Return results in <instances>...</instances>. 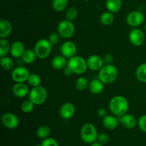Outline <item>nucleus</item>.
<instances>
[{
  "mask_svg": "<svg viewBox=\"0 0 146 146\" xmlns=\"http://www.w3.org/2000/svg\"><path fill=\"white\" fill-rule=\"evenodd\" d=\"M80 136L81 140L85 143L91 144L97 141L98 133L94 124L87 123L84 124L81 128L80 131Z\"/></svg>",
  "mask_w": 146,
  "mask_h": 146,
  "instance_id": "obj_3",
  "label": "nucleus"
},
{
  "mask_svg": "<svg viewBox=\"0 0 146 146\" xmlns=\"http://www.w3.org/2000/svg\"><path fill=\"white\" fill-rule=\"evenodd\" d=\"M27 83H28L29 85L32 87H36L38 86H41V77L36 74H30L29 76L27 79Z\"/></svg>",
  "mask_w": 146,
  "mask_h": 146,
  "instance_id": "obj_31",
  "label": "nucleus"
},
{
  "mask_svg": "<svg viewBox=\"0 0 146 146\" xmlns=\"http://www.w3.org/2000/svg\"><path fill=\"white\" fill-rule=\"evenodd\" d=\"M51 128L46 125H41L38 127L36 130V135L38 138H41V139H45V138H48V136L51 134Z\"/></svg>",
  "mask_w": 146,
  "mask_h": 146,
  "instance_id": "obj_29",
  "label": "nucleus"
},
{
  "mask_svg": "<svg viewBox=\"0 0 146 146\" xmlns=\"http://www.w3.org/2000/svg\"><path fill=\"white\" fill-rule=\"evenodd\" d=\"M1 123L5 128L13 130L17 128L19 125V118L14 113L11 112L5 113L1 116Z\"/></svg>",
  "mask_w": 146,
  "mask_h": 146,
  "instance_id": "obj_11",
  "label": "nucleus"
},
{
  "mask_svg": "<svg viewBox=\"0 0 146 146\" xmlns=\"http://www.w3.org/2000/svg\"><path fill=\"white\" fill-rule=\"evenodd\" d=\"M11 49V44L7 38L0 39V57L5 56Z\"/></svg>",
  "mask_w": 146,
  "mask_h": 146,
  "instance_id": "obj_27",
  "label": "nucleus"
},
{
  "mask_svg": "<svg viewBox=\"0 0 146 146\" xmlns=\"http://www.w3.org/2000/svg\"><path fill=\"white\" fill-rule=\"evenodd\" d=\"M37 58L36 54L35 51L33 49H26L24 54L21 56L23 61L26 64H31L36 61V58Z\"/></svg>",
  "mask_w": 146,
  "mask_h": 146,
  "instance_id": "obj_23",
  "label": "nucleus"
},
{
  "mask_svg": "<svg viewBox=\"0 0 146 146\" xmlns=\"http://www.w3.org/2000/svg\"><path fill=\"white\" fill-rule=\"evenodd\" d=\"M145 33H146V23H145Z\"/></svg>",
  "mask_w": 146,
  "mask_h": 146,
  "instance_id": "obj_43",
  "label": "nucleus"
},
{
  "mask_svg": "<svg viewBox=\"0 0 146 146\" xmlns=\"http://www.w3.org/2000/svg\"><path fill=\"white\" fill-rule=\"evenodd\" d=\"M84 1H90V0H84Z\"/></svg>",
  "mask_w": 146,
  "mask_h": 146,
  "instance_id": "obj_44",
  "label": "nucleus"
},
{
  "mask_svg": "<svg viewBox=\"0 0 146 146\" xmlns=\"http://www.w3.org/2000/svg\"><path fill=\"white\" fill-rule=\"evenodd\" d=\"M108 107L113 115L120 117L127 113L129 108V103L125 97L117 95L110 100Z\"/></svg>",
  "mask_w": 146,
  "mask_h": 146,
  "instance_id": "obj_1",
  "label": "nucleus"
},
{
  "mask_svg": "<svg viewBox=\"0 0 146 146\" xmlns=\"http://www.w3.org/2000/svg\"><path fill=\"white\" fill-rule=\"evenodd\" d=\"M66 58L61 54V55H57L54 56L51 60V66L55 70H63L67 66Z\"/></svg>",
  "mask_w": 146,
  "mask_h": 146,
  "instance_id": "obj_21",
  "label": "nucleus"
},
{
  "mask_svg": "<svg viewBox=\"0 0 146 146\" xmlns=\"http://www.w3.org/2000/svg\"><path fill=\"white\" fill-rule=\"evenodd\" d=\"M35 146H42V145L41 144H38V145H36Z\"/></svg>",
  "mask_w": 146,
  "mask_h": 146,
  "instance_id": "obj_42",
  "label": "nucleus"
},
{
  "mask_svg": "<svg viewBox=\"0 0 146 146\" xmlns=\"http://www.w3.org/2000/svg\"><path fill=\"white\" fill-rule=\"evenodd\" d=\"M61 53L66 58H70L76 55L77 47L75 43L71 41H66L61 46Z\"/></svg>",
  "mask_w": 146,
  "mask_h": 146,
  "instance_id": "obj_13",
  "label": "nucleus"
},
{
  "mask_svg": "<svg viewBox=\"0 0 146 146\" xmlns=\"http://www.w3.org/2000/svg\"><path fill=\"white\" fill-rule=\"evenodd\" d=\"M119 119L118 117L115 115H107L106 116L103 118L102 124L106 129L114 130L118 127L119 124Z\"/></svg>",
  "mask_w": 146,
  "mask_h": 146,
  "instance_id": "obj_18",
  "label": "nucleus"
},
{
  "mask_svg": "<svg viewBox=\"0 0 146 146\" xmlns=\"http://www.w3.org/2000/svg\"><path fill=\"white\" fill-rule=\"evenodd\" d=\"M125 21L130 27L137 28L143 24L145 16L141 11H132L128 14Z\"/></svg>",
  "mask_w": 146,
  "mask_h": 146,
  "instance_id": "obj_9",
  "label": "nucleus"
},
{
  "mask_svg": "<svg viewBox=\"0 0 146 146\" xmlns=\"http://www.w3.org/2000/svg\"><path fill=\"white\" fill-rule=\"evenodd\" d=\"M91 146H103V144H101V143L98 142V141H96V142L93 143L91 144Z\"/></svg>",
  "mask_w": 146,
  "mask_h": 146,
  "instance_id": "obj_41",
  "label": "nucleus"
},
{
  "mask_svg": "<svg viewBox=\"0 0 146 146\" xmlns=\"http://www.w3.org/2000/svg\"><path fill=\"white\" fill-rule=\"evenodd\" d=\"M52 46L48 39L41 38L36 43L34 46V51L36 54L37 58L44 59L48 57L52 51Z\"/></svg>",
  "mask_w": 146,
  "mask_h": 146,
  "instance_id": "obj_5",
  "label": "nucleus"
},
{
  "mask_svg": "<svg viewBox=\"0 0 146 146\" xmlns=\"http://www.w3.org/2000/svg\"><path fill=\"white\" fill-rule=\"evenodd\" d=\"M12 31V24L5 19H0V38H6Z\"/></svg>",
  "mask_w": 146,
  "mask_h": 146,
  "instance_id": "obj_19",
  "label": "nucleus"
},
{
  "mask_svg": "<svg viewBox=\"0 0 146 146\" xmlns=\"http://www.w3.org/2000/svg\"><path fill=\"white\" fill-rule=\"evenodd\" d=\"M88 84H89V82L86 77L80 76L76 81V88L78 91H84L87 88H88Z\"/></svg>",
  "mask_w": 146,
  "mask_h": 146,
  "instance_id": "obj_30",
  "label": "nucleus"
},
{
  "mask_svg": "<svg viewBox=\"0 0 146 146\" xmlns=\"http://www.w3.org/2000/svg\"><path fill=\"white\" fill-rule=\"evenodd\" d=\"M97 141H98V142L103 144V145L106 144L109 141V136L106 133H101L98 134Z\"/></svg>",
  "mask_w": 146,
  "mask_h": 146,
  "instance_id": "obj_37",
  "label": "nucleus"
},
{
  "mask_svg": "<svg viewBox=\"0 0 146 146\" xmlns=\"http://www.w3.org/2000/svg\"><path fill=\"white\" fill-rule=\"evenodd\" d=\"M30 71L23 66H19L12 70L11 74V78L15 83H25L30 75Z\"/></svg>",
  "mask_w": 146,
  "mask_h": 146,
  "instance_id": "obj_8",
  "label": "nucleus"
},
{
  "mask_svg": "<svg viewBox=\"0 0 146 146\" xmlns=\"http://www.w3.org/2000/svg\"><path fill=\"white\" fill-rule=\"evenodd\" d=\"M35 106V104L31 100H26L21 104V110L25 113H30L34 111Z\"/></svg>",
  "mask_w": 146,
  "mask_h": 146,
  "instance_id": "obj_32",
  "label": "nucleus"
},
{
  "mask_svg": "<svg viewBox=\"0 0 146 146\" xmlns=\"http://www.w3.org/2000/svg\"><path fill=\"white\" fill-rule=\"evenodd\" d=\"M118 119L120 123L127 129H133L138 124V121L135 117L129 113H125L122 116L118 117Z\"/></svg>",
  "mask_w": 146,
  "mask_h": 146,
  "instance_id": "obj_16",
  "label": "nucleus"
},
{
  "mask_svg": "<svg viewBox=\"0 0 146 146\" xmlns=\"http://www.w3.org/2000/svg\"><path fill=\"white\" fill-rule=\"evenodd\" d=\"M118 71L116 67L113 64H105L98 71V78L104 84H113L117 79Z\"/></svg>",
  "mask_w": 146,
  "mask_h": 146,
  "instance_id": "obj_2",
  "label": "nucleus"
},
{
  "mask_svg": "<svg viewBox=\"0 0 146 146\" xmlns=\"http://www.w3.org/2000/svg\"><path fill=\"white\" fill-rule=\"evenodd\" d=\"M122 5V0H106V7L108 11L113 14L118 12L121 9Z\"/></svg>",
  "mask_w": 146,
  "mask_h": 146,
  "instance_id": "obj_22",
  "label": "nucleus"
},
{
  "mask_svg": "<svg viewBox=\"0 0 146 146\" xmlns=\"http://www.w3.org/2000/svg\"><path fill=\"white\" fill-rule=\"evenodd\" d=\"M115 20L113 13L111 11H105L100 17V22L104 26H109L113 23Z\"/></svg>",
  "mask_w": 146,
  "mask_h": 146,
  "instance_id": "obj_24",
  "label": "nucleus"
},
{
  "mask_svg": "<svg viewBox=\"0 0 146 146\" xmlns=\"http://www.w3.org/2000/svg\"><path fill=\"white\" fill-rule=\"evenodd\" d=\"M135 76L140 82L146 84V63L138 66L135 71Z\"/></svg>",
  "mask_w": 146,
  "mask_h": 146,
  "instance_id": "obj_25",
  "label": "nucleus"
},
{
  "mask_svg": "<svg viewBox=\"0 0 146 146\" xmlns=\"http://www.w3.org/2000/svg\"><path fill=\"white\" fill-rule=\"evenodd\" d=\"M1 68L4 70V71H11V70L14 69V61L12 58L9 56H3L1 57Z\"/></svg>",
  "mask_w": 146,
  "mask_h": 146,
  "instance_id": "obj_26",
  "label": "nucleus"
},
{
  "mask_svg": "<svg viewBox=\"0 0 146 146\" xmlns=\"http://www.w3.org/2000/svg\"><path fill=\"white\" fill-rule=\"evenodd\" d=\"M103 58H104V61L105 64H112L113 62L114 58L112 54H105Z\"/></svg>",
  "mask_w": 146,
  "mask_h": 146,
  "instance_id": "obj_38",
  "label": "nucleus"
},
{
  "mask_svg": "<svg viewBox=\"0 0 146 146\" xmlns=\"http://www.w3.org/2000/svg\"><path fill=\"white\" fill-rule=\"evenodd\" d=\"M48 97L46 89L41 86L33 87L29 94V99L31 100L35 105H41L46 102Z\"/></svg>",
  "mask_w": 146,
  "mask_h": 146,
  "instance_id": "obj_6",
  "label": "nucleus"
},
{
  "mask_svg": "<svg viewBox=\"0 0 146 146\" xmlns=\"http://www.w3.org/2000/svg\"><path fill=\"white\" fill-rule=\"evenodd\" d=\"M57 31L61 37L64 38H71L76 31L75 25L73 21L68 19L60 21L57 27Z\"/></svg>",
  "mask_w": 146,
  "mask_h": 146,
  "instance_id": "obj_7",
  "label": "nucleus"
},
{
  "mask_svg": "<svg viewBox=\"0 0 146 146\" xmlns=\"http://www.w3.org/2000/svg\"><path fill=\"white\" fill-rule=\"evenodd\" d=\"M97 115H98V117H100V118H101L103 119L104 117H106L107 115V111L104 108H99L98 110V111H97Z\"/></svg>",
  "mask_w": 146,
  "mask_h": 146,
  "instance_id": "obj_39",
  "label": "nucleus"
},
{
  "mask_svg": "<svg viewBox=\"0 0 146 146\" xmlns=\"http://www.w3.org/2000/svg\"><path fill=\"white\" fill-rule=\"evenodd\" d=\"M86 62L88 69L93 71H99L105 65L104 58L101 57V56L96 55V54L90 56L86 59Z\"/></svg>",
  "mask_w": 146,
  "mask_h": 146,
  "instance_id": "obj_12",
  "label": "nucleus"
},
{
  "mask_svg": "<svg viewBox=\"0 0 146 146\" xmlns=\"http://www.w3.org/2000/svg\"><path fill=\"white\" fill-rule=\"evenodd\" d=\"M41 145L42 146H59L56 140L49 137L43 140Z\"/></svg>",
  "mask_w": 146,
  "mask_h": 146,
  "instance_id": "obj_36",
  "label": "nucleus"
},
{
  "mask_svg": "<svg viewBox=\"0 0 146 146\" xmlns=\"http://www.w3.org/2000/svg\"><path fill=\"white\" fill-rule=\"evenodd\" d=\"M13 94L19 98H23L29 96L30 92L28 85L25 83H15L12 88Z\"/></svg>",
  "mask_w": 146,
  "mask_h": 146,
  "instance_id": "obj_15",
  "label": "nucleus"
},
{
  "mask_svg": "<svg viewBox=\"0 0 146 146\" xmlns=\"http://www.w3.org/2000/svg\"><path fill=\"white\" fill-rule=\"evenodd\" d=\"M145 9H146V4H145Z\"/></svg>",
  "mask_w": 146,
  "mask_h": 146,
  "instance_id": "obj_45",
  "label": "nucleus"
},
{
  "mask_svg": "<svg viewBox=\"0 0 146 146\" xmlns=\"http://www.w3.org/2000/svg\"><path fill=\"white\" fill-rule=\"evenodd\" d=\"M68 5V0H53L52 7L54 11L61 12L66 9Z\"/></svg>",
  "mask_w": 146,
  "mask_h": 146,
  "instance_id": "obj_28",
  "label": "nucleus"
},
{
  "mask_svg": "<svg viewBox=\"0 0 146 146\" xmlns=\"http://www.w3.org/2000/svg\"><path fill=\"white\" fill-rule=\"evenodd\" d=\"M138 125L140 130L143 133H146V114L143 115L138 118Z\"/></svg>",
  "mask_w": 146,
  "mask_h": 146,
  "instance_id": "obj_35",
  "label": "nucleus"
},
{
  "mask_svg": "<svg viewBox=\"0 0 146 146\" xmlns=\"http://www.w3.org/2000/svg\"><path fill=\"white\" fill-rule=\"evenodd\" d=\"M76 113L75 106L72 103L67 102L63 104L59 109V115L64 120L71 119Z\"/></svg>",
  "mask_w": 146,
  "mask_h": 146,
  "instance_id": "obj_14",
  "label": "nucleus"
},
{
  "mask_svg": "<svg viewBox=\"0 0 146 146\" xmlns=\"http://www.w3.org/2000/svg\"><path fill=\"white\" fill-rule=\"evenodd\" d=\"M61 35L58 32H53L48 36V40L52 46H56L59 43L61 39Z\"/></svg>",
  "mask_w": 146,
  "mask_h": 146,
  "instance_id": "obj_34",
  "label": "nucleus"
},
{
  "mask_svg": "<svg viewBox=\"0 0 146 146\" xmlns=\"http://www.w3.org/2000/svg\"><path fill=\"white\" fill-rule=\"evenodd\" d=\"M104 85L105 84L99 79V78H94L91 80L88 84V89L89 91L93 94H100L104 91Z\"/></svg>",
  "mask_w": 146,
  "mask_h": 146,
  "instance_id": "obj_20",
  "label": "nucleus"
},
{
  "mask_svg": "<svg viewBox=\"0 0 146 146\" xmlns=\"http://www.w3.org/2000/svg\"><path fill=\"white\" fill-rule=\"evenodd\" d=\"M67 66L71 68L73 74L77 75H82L86 72L87 69H88L86 60L80 56L75 55L68 58Z\"/></svg>",
  "mask_w": 146,
  "mask_h": 146,
  "instance_id": "obj_4",
  "label": "nucleus"
},
{
  "mask_svg": "<svg viewBox=\"0 0 146 146\" xmlns=\"http://www.w3.org/2000/svg\"><path fill=\"white\" fill-rule=\"evenodd\" d=\"M128 39L132 45L135 46H141L145 41V33L140 29L133 28L129 32Z\"/></svg>",
  "mask_w": 146,
  "mask_h": 146,
  "instance_id": "obj_10",
  "label": "nucleus"
},
{
  "mask_svg": "<svg viewBox=\"0 0 146 146\" xmlns=\"http://www.w3.org/2000/svg\"><path fill=\"white\" fill-rule=\"evenodd\" d=\"M78 9L75 7H71L68 9L66 13V19L69 20V21H74L78 17Z\"/></svg>",
  "mask_w": 146,
  "mask_h": 146,
  "instance_id": "obj_33",
  "label": "nucleus"
},
{
  "mask_svg": "<svg viewBox=\"0 0 146 146\" xmlns=\"http://www.w3.org/2000/svg\"><path fill=\"white\" fill-rule=\"evenodd\" d=\"M26 48L24 44L20 41H15L11 44L10 54L11 56L16 58H20L24 54Z\"/></svg>",
  "mask_w": 146,
  "mask_h": 146,
  "instance_id": "obj_17",
  "label": "nucleus"
},
{
  "mask_svg": "<svg viewBox=\"0 0 146 146\" xmlns=\"http://www.w3.org/2000/svg\"><path fill=\"white\" fill-rule=\"evenodd\" d=\"M63 71H64V74L65 76H70L71 75V74H73L72 71H71V68H69V67L68 66H66L65 67V68L63 69Z\"/></svg>",
  "mask_w": 146,
  "mask_h": 146,
  "instance_id": "obj_40",
  "label": "nucleus"
}]
</instances>
